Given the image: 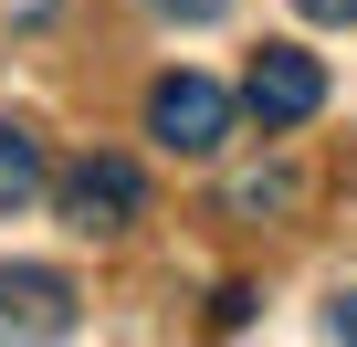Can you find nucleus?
<instances>
[{
	"instance_id": "1",
	"label": "nucleus",
	"mask_w": 357,
	"mask_h": 347,
	"mask_svg": "<svg viewBox=\"0 0 357 347\" xmlns=\"http://www.w3.org/2000/svg\"><path fill=\"white\" fill-rule=\"evenodd\" d=\"M147 137H158L168 158H211V147L231 137V95H221L211 74H168V84L147 95Z\"/></svg>"
},
{
	"instance_id": "2",
	"label": "nucleus",
	"mask_w": 357,
	"mask_h": 347,
	"mask_svg": "<svg viewBox=\"0 0 357 347\" xmlns=\"http://www.w3.org/2000/svg\"><path fill=\"white\" fill-rule=\"evenodd\" d=\"M242 105H252L263 126H305V116L326 105V64H315V53H294V43H263V53H252Z\"/></svg>"
},
{
	"instance_id": "3",
	"label": "nucleus",
	"mask_w": 357,
	"mask_h": 347,
	"mask_svg": "<svg viewBox=\"0 0 357 347\" xmlns=\"http://www.w3.org/2000/svg\"><path fill=\"white\" fill-rule=\"evenodd\" d=\"M137 211H147V179H137L126 158H74L63 168V221L74 232H126Z\"/></svg>"
},
{
	"instance_id": "4",
	"label": "nucleus",
	"mask_w": 357,
	"mask_h": 347,
	"mask_svg": "<svg viewBox=\"0 0 357 347\" xmlns=\"http://www.w3.org/2000/svg\"><path fill=\"white\" fill-rule=\"evenodd\" d=\"M0 337H22V347L74 337V284L43 263H0Z\"/></svg>"
},
{
	"instance_id": "5",
	"label": "nucleus",
	"mask_w": 357,
	"mask_h": 347,
	"mask_svg": "<svg viewBox=\"0 0 357 347\" xmlns=\"http://www.w3.org/2000/svg\"><path fill=\"white\" fill-rule=\"evenodd\" d=\"M32 190H43V147H32L11 116H0V211H22Z\"/></svg>"
},
{
	"instance_id": "6",
	"label": "nucleus",
	"mask_w": 357,
	"mask_h": 347,
	"mask_svg": "<svg viewBox=\"0 0 357 347\" xmlns=\"http://www.w3.org/2000/svg\"><path fill=\"white\" fill-rule=\"evenodd\" d=\"M231 200H242V211H294V168H273V179L252 168V179H231Z\"/></svg>"
},
{
	"instance_id": "7",
	"label": "nucleus",
	"mask_w": 357,
	"mask_h": 347,
	"mask_svg": "<svg viewBox=\"0 0 357 347\" xmlns=\"http://www.w3.org/2000/svg\"><path fill=\"white\" fill-rule=\"evenodd\" d=\"M147 11H168V22H221L231 0H147Z\"/></svg>"
},
{
	"instance_id": "8",
	"label": "nucleus",
	"mask_w": 357,
	"mask_h": 347,
	"mask_svg": "<svg viewBox=\"0 0 357 347\" xmlns=\"http://www.w3.org/2000/svg\"><path fill=\"white\" fill-rule=\"evenodd\" d=\"M326 337H347V347H357V295H336V305H326Z\"/></svg>"
},
{
	"instance_id": "9",
	"label": "nucleus",
	"mask_w": 357,
	"mask_h": 347,
	"mask_svg": "<svg viewBox=\"0 0 357 347\" xmlns=\"http://www.w3.org/2000/svg\"><path fill=\"white\" fill-rule=\"evenodd\" d=\"M305 22H357V0H294Z\"/></svg>"
}]
</instances>
